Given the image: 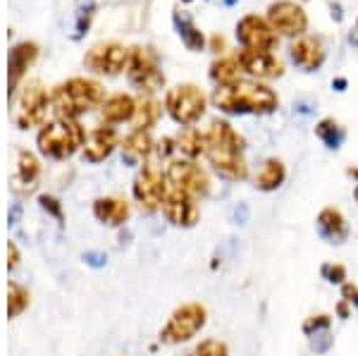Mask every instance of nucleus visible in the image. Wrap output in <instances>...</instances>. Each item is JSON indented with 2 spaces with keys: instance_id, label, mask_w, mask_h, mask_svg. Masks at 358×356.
Returning a JSON list of instances; mask_svg holds the SVG:
<instances>
[{
  "instance_id": "1",
  "label": "nucleus",
  "mask_w": 358,
  "mask_h": 356,
  "mask_svg": "<svg viewBox=\"0 0 358 356\" xmlns=\"http://www.w3.org/2000/svg\"><path fill=\"white\" fill-rule=\"evenodd\" d=\"M206 158L222 180L241 182L248 177L244 136L227 120H213L206 129Z\"/></svg>"
},
{
  "instance_id": "2",
  "label": "nucleus",
  "mask_w": 358,
  "mask_h": 356,
  "mask_svg": "<svg viewBox=\"0 0 358 356\" xmlns=\"http://www.w3.org/2000/svg\"><path fill=\"white\" fill-rule=\"evenodd\" d=\"M213 106L227 115H270L280 106V96L268 84L239 79L234 84L215 86Z\"/></svg>"
},
{
  "instance_id": "3",
  "label": "nucleus",
  "mask_w": 358,
  "mask_h": 356,
  "mask_svg": "<svg viewBox=\"0 0 358 356\" xmlns=\"http://www.w3.org/2000/svg\"><path fill=\"white\" fill-rule=\"evenodd\" d=\"M106 101V89L96 79L72 77L50 91V108L60 120H77L79 115L101 108Z\"/></svg>"
},
{
  "instance_id": "4",
  "label": "nucleus",
  "mask_w": 358,
  "mask_h": 356,
  "mask_svg": "<svg viewBox=\"0 0 358 356\" xmlns=\"http://www.w3.org/2000/svg\"><path fill=\"white\" fill-rule=\"evenodd\" d=\"M86 131L79 120H53V122L43 124V129L38 131L36 143L38 151L45 158H55V160H65L69 156L84 148L86 143Z\"/></svg>"
},
{
  "instance_id": "5",
  "label": "nucleus",
  "mask_w": 358,
  "mask_h": 356,
  "mask_svg": "<svg viewBox=\"0 0 358 356\" xmlns=\"http://www.w3.org/2000/svg\"><path fill=\"white\" fill-rule=\"evenodd\" d=\"M206 94L196 84H177L167 89L165 111L182 127H194L206 115Z\"/></svg>"
},
{
  "instance_id": "6",
  "label": "nucleus",
  "mask_w": 358,
  "mask_h": 356,
  "mask_svg": "<svg viewBox=\"0 0 358 356\" xmlns=\"http://www.w3.org/2000/svg\"><path fill=\"white\" fill-rule=\"evenodd\" d=\"M206 320H208V311L203 304H182L177 306L175 311L170 313L167 323L160 330V342L163 344H182L189 342L199 335L201 330L206 328Z\"/></svg>"
},
{
  "instance_id": "7",
  "label": "nucleus",
  "mask_w": 358,
  "mask_h": 356,
  "mask_svg": "<svg viewBox=\"0 0 358 356\" xmlns=\"http://www.w3.org/2000/svg\"><path fill=\"white\" fill-rule=\"evenodd\" d=\"M129 67H127V77L129 84L136 86L138 91H146V94H155L165 86V74L160 70L158 55L153 53V48L148 45H134L129 48Z\"/></svg>"
},
{
  "instance_id": "8",
  "label": "nucleus",
  "mask_w": 358,
  "mask_h": 356,
  "mask_svg": "<svg viewBox=\"0 0 358 356\" xmlns=\"http://www.w3.org/2000/svg\"><path fill=\"white\" fill-rule=\"evenodd\" d=\"M165 177L170 189L189 194L196 201L208 197V192H210V180H208L206 170L196 165V160H170Z\"/></svg>"
},
{
  "instance_id": "9",
  "label": "nucleus",
  "mask_w": 358,
  "mask_h": 356,
  "mask_svg": "<svg viewBox=\"0 0 358 356\" xmlns=\"http://www.w3.org/2000/svg\"><path fill=\"white\" fill-rule=\"evenodd\" d=\"M167 192H170V185H167L165 172L153 168V165H146V168L136 175L134 185H131V194H134L136 204L141 206L143 211H148V213L163 208Z\"/></svg>"
},
{
  "instance_id": "10",
  "label": "nucleus",
  "mask_w": 358,
  "mask_h": 356,
  "mask_svg": "<svg viewBox=\"0 0 358 356\" xmlns=\"http://www.w3.org/2000/svg\"><path fill=\"white\" fill-rule=\"evenodd\" d=\"M129 55L131 50H127L124 45L108 41V43H96L91 50H86L84 65L96 74H108V77H117L129 67Z\"/></svg>"
},
{
  "instance_id": "11",
  "label": "nucleus",
  "mask_w": 358,
  "mask_h": 356,
  "mask_svg": "<svg viewBox=\"0 0 358 356\" xmlns=\"http://www.w3.org/2000/svg\"><path fill=\"white\" fill-rule=\"evenodd\" d=\"M236 41L246 50H265V53H270L280 43V36L270 27L268 20H263L258 15H246L236 22Z\"/></svg>"
},
{
  "instance_id": "12",
  "label": "nucleus",
  "mask_w": 358,
  "mask_h": 356,
  "mask_svg": "<svg viewBox=\"0 0 358 356\" xmlns=\"http://www.w3.org/2000/svg\"><path fill=\"white\" fill-rule=\"evenodd\" d=\"M265 20L270 22V27L275 29L282 36H292L299 38L306 34L308 29V15L299 3H292V0H277L268 8V17Z\"/></svg>"
},
{
  "instance_id": "13",
  "label": "nucleus",
  "mask_w": 358,
  "mask_h": 356,
  "mask_svg": "<svg viewBox=\"0 0 358 356\" xmlns=\"http://www.w3.org/2000/svg\"><path fill=\"white\" fill-rule=\"evenodd\" d=\"M48 108H50V94L41 84L34 82L24 86V91H22V96H20V106H17V115H15L17 127L29 129V127L41 124Z\"/></svg>"
},
{
  "instance_id": "14",
  "label": "nucleus",
  "mask_w": 358,
  "mask_h": 356,
  "mask_svg": "<svg viewBox=\"0 0 358 356\" xmlns=\"http://www.w3.org/2000/svg\"><path fill=\"white\" fill-rule=\"evenodd\" d=\"M163 215L167 218V222L175 227H194L201 218L199 201L189 194H182L177 189H170L167 197L163 201Z\"/></svg>"
},
{
  "instance_id": "15",
  "label": "nucleus",
  "mask_w": 358,
  "mask_h": 356,
  "mask_svg": "<svg viewBox=\"0 0 358 356\" xmlns=\"http://www.w3.org/2000/svg\"><path fill=\"white\" fill-rule=\"evenodd\" d=\"M236 60L241 65V72H246L253 79H277L285 74V67L273 53L265 50H239Z\"/></svg>"
},
{
  "instance_id": "16",
  "label": "nucleus",
  "mask_w": 358,
  "mask_h": 356,
  "mask_svg": "<svg viewBox=\"0 0 358 356\" xmlns=\"http://www.w3.org/2000/svg\"><path fill=\"white\" fill-rule=\"evenodd\" d=\"M289 57L292 62L303 72H317L325 62V45H322L320 38L315 36H299L294 38L289 45Z\"/></svg>"
},
{
  "instance_id": "17",
  "label": "nucleus",
  "mask_w": 358,
  "mask_h": 356,
  "mask_svg": "<svg viewBox=\"0 0 358 356\" xmlns=\"http://www.w3.org/2000/svg\"><path fill=\"white\" fill-rule=\"evenodd\" d=\"M117 131H115L110 124H101V127H94L86 134V143L82 148V156L89 163H103L110 153L117 148Z\"/></svg>"
},
{
  "instance_id": "18",
  "label": "nucleus",
  "mask_w": 358,
  "mask_h": 356,
  "mask_svg": "<svg viewBox=\"0 0 358 356\" xmlns=\"http://www.w3.org/2000/svg\"><path fill=\"white\" fill-rule=\"evenodd\" d=\"M317 232L330 244H344L349 239V222H346L342 211L327 206L317 213Z\"/></svg>"
},
{
  "instance_id": "19",
  "label": "nucleus",
  "mask_w": 358,
  "mask_h": 356,
  "mask_svg": "<svg viewBox=\"0 0 358 356\" xmlns=\"http://www.w3.org/2000/svg\"><path fill=\"white\" fill-rule=\"evenodd\" d=\"M38 57V45L34 41H24V43H17L13 50H10V94L17 89V84L22 82V77L27 74L29 67L36 62Z\"/></svg>"
},
{
  "instance_id": "20",
  "label": "nucleus",
  "mask_w": 358,
  "mask_h": 356,
  "mask_svg": "<svg viewBox=\"0 0 358 356\" xmlns=\"http://www.w3.org/2000/svg\"><path fill=\"white\" fill-rule=\"evenodd\" d=\"M134 113H136V99L129 94H113V96H108L101 106V118L106 124L131 122Z\"/></svg>"
},
{
  "instance_id": "21",
  "label": "nucleus",
  "mask_w": 358,
  "mask_h": 356,
  "mask_svg": "<svg viewBox=\"0 0 358 356\" xmlns=\"http://www.w3.org/2000/svg\"><path fill=\"white\" fill-rule=\"evenodd\" d=\"M94 215L110 227H117L129 218V204L117 197H101L94 201Z\"/></svg>"
},
{
  "instance_id": "22",
  "label": "nucleus",
  "mask_w": 358,
  "mask_h": 356,
  "mask_svg": "<svg viewBox=\"0 0 358 356\" xmlns=\"http://www.w3.org/2000/svg\"><path fill=\"white\" fill-rule=\"evenodd\" d=\"M172 22H175V29H177L179 38H182V43L187 45L192 53H199V50L206 48L203 31L196 27L194 17L189 15L187 10H175V15H172Z\"/></svg>"
},
{
  "instance_id": "23",
  "label": "nucleus",
  "mask_w": 358,
  "mask_h": 356,
  "mask_svg": "<svg viewBox=\"0 0 358 356\" xmlns=\"http://www.w3.org/2000/svg\"><path fill=\"white\" fill-rule=\"evenodd\" d=\"M38 177H41V163H38V158L29 151H20V156H17V172L13 175L15 187L34 189Z\"/></svg>"
},
{
  "instance_id": "24",
  "label": "nucleus",
  "mask_w": 358,
  "mask_h": 356,
  "mask_svg": "<svg viewBox=\"0 0 358 356\" xmlns=\"http://www.w3.org/2000/svg\"><path fill=\"white\" fill-rule=\"evenodd\" d=\"M285 180H287L285 163L280 158H268L261 165V170H258L253 182H256V189H261V192H275V189L285 185Z\"/></svg>"
},
{
  "instance_id": "25",
  "label": "nucleus",
  "mask_w": 358,
  "mask_h": 356,
  "mask_svg": "<svg viewBox=\"0 0 358 356\" xmlns=\"http://www.w3.org/2000/svg\"><path fill=\"white\" fill-rule=\"evenodd\" d=\"M155 151V141L146 129H134L122 139V153L129 160H143Z\"/></svg>"
},
{
  "instance_id": "26",
  "label": "nucleus",
  "mask_w": 358,
  "mask_h": 356,
  "mask_svg": "<svg viewBox=\"0 0 358 356\" xmlns=\"http://www.w3.org/2000/svg\"><path fill=\"white\" fill-rule=\"evenodd\" d=\"M175 146L187 160L206 156V131H199L196 127H184L182 134L175 139Z\"/></svg>"
},
{
  "instance_id": "27",
  "label": "nucleus",
  "mask_w": 358,
  "mask_h": 356,
  "mask_svg": "<svg viewBox=\"0 0 358 356\" xmlns=\"http://www.w3.org/2000/svg\"><path fill=\"white\" fill-rule=\"evenodd\" d=\"M239 74H241V65H239V60H236V55L217 57V60L210 65V79L217 86L239 82Z\"/></svg>"
},
{
  "instance_id": "28",
  "label": "nucleus",
  "mask_w": 358,
  "mask_h": 356,
  "mask_svg": "<svg viewBox=\"0 0 358 356\" xmlns=\"http://www.w3.org/2000/svg\"><path fill=\"white\" fill-rule=\"evenodd\" d=\"M160 115H163V106H160L155 99H151V96L136 101V113H134V120H131V122H134V129L148 131L160 120Z\"/></svg>"
},
{
  "instance_id": "29",
  "label": "nucleus",
  "mask_w": 358,
  "mask_h": 356,
  "mask_svg": "<svg viewBox=\"0 0 358 356\" xmlns=\"http://www.w3.org/2000/svg\"><path fill=\"white\" fill-rule=\"evenodd\" d=\"M315 134L327 148H339V146H342V141H344V129L339 127L332 118L320 120V122L315 124Z\"/></svg>"
},
{
  "instance_id": "30",
  "label": "nucleus",
  "mask_w": 358,
  "mask_h": 356,
  "mask_svg": "<svg viewBox=\"0 0 358 356\" xmlns=\"http://www.w3.org/2000/svg\"><path fill=\"white\" fill-rule=\"evenodd\" d=\"M29 306V292L22 285L10 283L8 285V315L10 318H17L27 311Z\"/></svg>"
},
{
  "instance_id": "31",
  "label": "nucleus",
  "mask_w": 358,
  "mask_h": 356,
  "mask_svg": "<svg viewBox=\"0 0 358 356\" xmlns=\"http://www.w3.org/2000/svg\"><path fill=\"white\" fill-rule=\"evenodd\" d=\"M187 356H229V347L222 340H201Z\"/></svg>"
},
{
  "instance_id": "32",
  "label": "nucleus",
  "mask_w": 358,
  "mask_h": 356,
  "mask_svg": "<svg viewBox=\"0 0 358 356\" xmlns=\"http://www.w3.org/2000/svg\"><path fill=\"white\" fill-rule=\"evenodd\" d=\"M94 10H96V5L91 3V0L77 10V27H74V34H72L74 38H82V36H84V31H86V29H89V24H91V17H94Z\"/></svg>"
},
{
  "instance_id": "33",
  "label": "nucleus",
  "mask_w": 358,
  "mask_h": 356,
  "mask_svg": "<svg viewBox=\"0 0 358 356\" xmlns=\"http://www.w3.org/2000/svg\"><path fill=\"white\" fill-rule=\"evenodd\" d=\"M320 273H322V278L332 285H344L346 283V268L339 266V263H325V266L320 268Z\"/></svg>"
},
{
  "instance_id": "34",
  "label": "nucleus",
  "mask_w": 358,
  "mask_h": 356,
  "mask_svg": "<svg viewBox=\"0 0 358 356\" xmlns=\"http://www.w3.org/2000/svg\"><path fill=\"white\" fill-rule=\"evenodd\" d=\"M330 325V315H310L308 320H306V325H303V330L306 332H313V328H327Z\"/></svg>"
},
{
  "instance_id": "35",
  "label": "nucleus",
  "mask_w": 358,
  "mask_h": 356,
  "mask_svg": "<svg viewBox=\"0 0 358 356\" xmlns=\"http://www.w3.org/2000/svg\"><path fill=\"white\" fill-rule=\"evenodd\" d=\"M342 299L346 304H356L358 306V287L351 285V283H344L342 285Z\"/></svg>"
},
{
  "instance_id": "36",
  "label": "nucleus",
  "mask_w": 358,
  "mask_h": 356,
  "mask_svg": "<svg viewBox=\"0 0 358 356\" xmlns=\"http://www.w3.org/2000/svg\"><path fill=\"white\" fill-rule=\"evenodd\" d=\"M17 263H20V249H17L15 242L8 244V268H17Z\"/></svg>"
},
{
  "instance_id": "37",
  "label": "nucleus",
  "mask_w": 358,
  "mask_h": 356,
  "mask_svg": "<svg viewBox=\"0 0 358 356\" xmlns=\"http://www.w3.org/2000/svg\"><path fill=\"white\" fill-rule=\"evenodd\" d=\"M210 48L215 50V53H220V50H224V38H222V36H213V38H210Z\"/></svg>"
},
{
  "instance_id": "38",
  "label": "nucleus",
  "mask_w": 358,
  "mask_h": 356,
  "mask_svg": "<svg viewBox=\"0 0 358 356\" xmlns=\"http://www.w3.org/2000/svg\"><path fill=\"white\" fill-rule=\"evenodd\" d=\"M349 43L351 45H358V20H356V27L351 29V34H349Z\"/></svg>"
},
{
  "instance_id": "39",
  "label": "nucleus",
  "mask_w": 358,
  "mask_h": 356,
  "mask_svg": "<svg viewBox=\"0 0 358 356\" xmlns=\"http://www.w3.org/2000/svg\"><path fill=\"white\" fill-rule=\"evenodd\" d=\"M332 86H337V91H344V86H346V79H334Z\"/></svg>"
},
{
  "instance_id": "40",
  "label": "nucleus",
  "mask_w": 358,
  "mask_h": 356,
  "mask_svg": "<svg viewBox=\"0 0 358 356\" xmlns=\"http://www.w3.org/2000/svg\"><path fill=\"white\" fill-rule=\"evenodd\" d=\"M224 5H234V3H239V0H222Z\"/></svg>"
},
{
  "instance_id": "41",
  "label": "nucleus",
  "mask_w": 358,
  "mask_h": 356,
  "mask_svg": "<svg viewBox=\"0 0 358 356\" xmlns=\"http://www.w3.org/2000/svg\"><path fill=\"white\" fill-rule=\"evenodd\" d=\"M354 199H356V204H358V185H356V189H354Z\"/></svg>"
},
{
  "instance_id": "42",
  "label": "nucleus",
  "mask_w": 358,
  "mask_h": 356,
  "mask_svg": "<svg viewBox=\"0 0 358 356\" xmlns=\"http://www.w3.org/2000/svg\"><path fill=\"white\" fill-rule=\"evenodd\" d=\"M182 3H192V0H182Z\"/></svg>"
}]
</instances>
